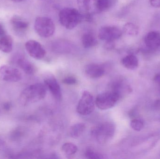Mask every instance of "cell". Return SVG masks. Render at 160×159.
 <instances>
[{
    "instance_id": "9",
    "label": "cell",
    "mask_w": 160,
    "mask_h": 159,
    "mask_svg": "<svg viewBox=\"0 0 160 159\" xmlns=\"http://www.w3.org/2000/svg\"><path fill=\"white\" fill-rule=\"evenodd\" d=\"M26 51L29 55L33 58L42 59L46 55V51L44 47L38 41L30 40L25 45Z\"/></svg>"
},
{
    "instance_id": "7",
    "label": "cell",
    "mask_w": 160,
    "mask_h": 159,
    "mask_svg": "<svg viewBox=\"0 0 160 159\" xmlns=\"http://www.w3.org/2000/svg\"><path fill=\"white\" fill-rule=\"evenodd\" d=\"M123 31L117 26L107 25L100 29L98 37L105 42H113L122 36Z\"/></svg>"
},
{
    "instance_id": "15",
    "label": "cell",
    "mask_w": 160,
    "mask_h": 159,
    "mask_svg": "<svg viewBox=\"0 0 160 159\" xmlns=\"http://www.w3.org/2000/svg\"><path fill=\"white\" fill-rule=\"evenodd\" d=\"M82 42L85 48H91L96 46L98 44V39L92 32L87 31L82 35Z\"/></svg>"
},
{
    "instance_id": "2",
    "label": "cell",
    "mask_w": 160,
    "mask_h": 159,
    "mask_svg": "<svg viewBox=\"0 0 160 159\" xmlns=\"http://www.w3.org/2000/svg\"><path fill=\"white\" fill-rule=\"evenodd\" d=\"M116 127L111 122L100 123L93 127L91 130V135L99 143L105 144L113 137Z\"/></svg>"
},
{
    "instance_id": "25",
    "label": "cell",
    "mask_w": 160,
    "mask_h": 159,
    "mask_svg": "<svg viewBox=\"0 0 160 159\" xmlns=\"http://www.w3.org/2000/svg\"><path fill=\"white\" fill-rule=\"evenodd\" d=\"M77 79L74 77L69 76L65 77L62 80V82L64 84L68 85H74L77 84Z\"/></svg>"
},
{
    "instance_id": "21",
    "label": "cell",
    "mask_w": 160,
    "mask_h": 159,
    "mask_svg": "<svg viewBox=\"0 0 160 159\" xmlns=\"http://www.w3.org/2000/svg\"><path fill=\"white\" fill-rule=\"evenodd\" d=\"M113 4L114 0H98L97 5V13L106 11Z\"/></svg>"
},
{
    "instance_id": "26",
    "label": "cell",
    "mask_w": 160,
    "mask_h": 159,
    "mask_svg": "<svg viewBox=\"0 0 160 159\" xmlns=\"http://www.w3.org/2000/svg\"><path fill=\"white\" fill-rule=\"evenodd\" d=\"M150 4L155 7H160V0H149Z\"/></svg>"
},
{
    "instance_id": "4",
    "label": "cell",
    "mask_w": 160,
    "mask_h": 159,
    "mask_svg": "<svg viewBox=\"0 0 160 159\" xmlns=\"http://www.w3.org/2000/svg\"><path fill=\"white\" fill-rule=\"evenodd\" d=\"M120 98L121 96L118 93L110 91L98 95L95 100V104L100 110H108L114 107Z\"/></svg>"
},
{
    "instance_id": "14",
    "label": "cell",
    "mask_w": 160,
    "mask_h": 159,
    "mask_svg": "<svg viewBox=\"0 0 160 159\" xmlns=\"http://www.w3.org/2000/svg\"><path fill=\"white\" fill-rule=\"evenodd\" d=\"M85 72L88 77L97 78L102 77L105 73L103 67L96 63L88 64L85 68Z\"/></svg>"
},
{
    "instance_id": "19",
    "label": "cell",
    "mask_w": 160,
    "mask_h": 159,
    "mask_svg": "<svg viewBox=\"0 0 160 159\" xmlns=\"http://www.w3.org/2000/svg\"><path fill=\"white\" fill-rule=\"evenodd\" d=\"M85 129V124L82 123H77L70 128L69 131V135L72 138L77 139L82 135Z\"/></svg>"
},
{
    "instance_id": "27",
    "label": "cell",
    "mask_w": 160,
    "mask_h": 159,
    "mask_svg": "<svg viewBox=\"0 0 160 159\" xmlns=\"http://www.w3.org/2000/svg\"><path fill=\"white\" fill-rule=\"evenodd\" d=\"M154 80L155 81V83L158 86V87L159 91L160 93V74H159L156 75L155 76V77H154Z\"/></svg>"
},
{
    "instance_id": "12",
    "label": "cell",
    "mask_w": 160,
    "mask_h": 159,
    "mask_svg": "<svg viewBox=\"0 0 160 159\" xmlns=\"http://www.w3.org/2000/svg\"><path fill=\"white\" fill-rule=\"evenodd\" d=\"M144 43L150 51H160V34L155 31L149 32L145 36Z\"/></svg>"
},
{
    "instance_id": "18",
    "label": "cell",
    "mask_w": 160,
    "mask_h": 159,
    "mask_svg": "<svg viewBox=\"0 0 160 159\" xmlns=\"http://www.w3.org/2000/svg\"><path fill=\"white\" fill-rule=\"evenodd\" d=\"M13 40L9 35H4L0 38V50L6 53H10L13 49Z\"/></svg>"
},
{
    "instance_id": "1",
    "label": "cell",
    "mask_w": 160,
    "mask_h": 159,
    "mask_svg": "<svg viewBox=\"0 0 160 159\" xmlns=\"http://www.w3.org/2000/svg\"><path fill=\"white\" fill-rule=\"evenodd\" d=\"M47 94V88L42 83L32 84L22 91L20 95V102L23 105L35 103L44 99Z\"/></svg>"
},
{
    "instance_id": "31",
    "label": "cell",
    "mask_w": 160,
    "mask_h": 159,
    "mask_svg": "<svg viewBox=\"0 0 160 159\" xmlns=\"http://www.w3.org/2000/svg\"><path fill=\"white\" fill-rule=\"evenodd\" d=\"M13 2H22L24 0H11Z\"/></svg>"
},
{
    "instance_id": "20",
    "label": "cell",
    "mask_w": 160,
    "mask_h": 159,
    "mask_svg": "<svg viewBox=\"0 0 160 159\" xmlns=\"http://www.w3.org/2000/svg\"><path fill=\"white\" fill-rule=\"evenodd\" d=\"M123 32L127 35L135 36L139 34V29L138 26L132 22H128L124 25Z\"/></svg>"
},
{
    "instance_id": "6",
    "label": "cell",
    "mask_w": 160,
    "mask_h": 159,
    "mask_svg": "<svg viewBox=\"0 0 160 159\" xmlns=\"http://www.w3.org/2000/svg\"><path fill=\"white\" fill-rule=\"evenodd\" d=\"M95 105V101L92 94L87 91H84L77 105V112L82 115H90L94 112Z\"/></svg>"
},
{
    "instance_id": "3",
    "label": "cell",
    "mask_w": 160,
    "mask_h": 159,
    "mask_svg": "<svg viewBox=\"0 0 160 159\" xmlns=\"http://www.w3.org/2000/svg\"><path fill=\"white\" fill-rule=\"evenodd\" d=\"M59 21L62 26L68 30H72L83 19L82 14L72 7H66L60 11Z\"/></svg>"
},
{
    "instance_id": "16",
    "label": "cell",
    "mask_w": 160,
    "mask_h": 159,
    "mask_svg": "<svg viewBox=\"0 0 160 159\" xmlns=\"http://www.w3.org/2000/svg\"><path fill=\"white\" fill-rule=\"evenodd\" d=\"M121 63L127 69L133 70L138 68L139 61L135 55L129 54L122 58Z\"/></svg>"
},
{
    "instance_id": "5",
    "label": "cell",
    "mask_w": 160,
    "mask_h": 159,
    "mask_svg": "<svg viewBox=\"0 0 160 159\" xmlns=\"http://www.w3.org/2000/svg\"><path fill=\"white\" fill-rule=\"evenodd\" d=\"M34 29L40 37L48 38L53 35L55 31L54 22L47 17H38L34 22Z\"/></svg>"
},
{
    "instance_id": "17",
    "label": "cell",
    "mask_w": 160,
    "mask_h": 159,
    "mask_svg": "<svg viewBox=\"0 0 160 159\" xmlns=\"http://www.w3.org/2000/svg\"><path fill=\"white\" fill-rule=\"evenodd\" d=\"M10 22H11V26H12L14 30L19 32L25 30L29 26L28 22L22 19L19 16H14L11 18Z\"/></svg>"
},
{
    "instance_id": "11",
    "label": "cell",
    "mask_w": 160,
    "mask_h": 159,
    "mask_svg": "<svg viewBox=\"0 0 160 159\" xmlns=\"http://www.w3.org/2000/svg\"><path fill=\"white\" fill-rule=\"evenodd\" d=\"M98 0H78L79 7L84 12L83 18L89 20L93 14L97 13V5Z\"/></svg>"
},
{
    "instance_id": "8",
    "label": "cell",
    "mask_w": 160,
    "mask_h": 159,
    "mask_svg": "<svg viewBox=\"0 0 160 159\" xmlns=\"http://www.w3.org/2000/svg\"><path fill=\"white\" fill-rule=\"evenodd\" d=\"M21 72L18 68L10 65L0 67V80L8 82H18L22 79Z\"/></svg>"
},
{
    "instance_id": "10",
    "label": "cell",
    "mask_w": 160,
    "mask_h": 159,
    "mask_svg": "<svg viewBox=\"0 0 160 159\" xmlns=\"http://www.w3.org/2000/svg\"><path fill=\"white\" fill-rule=\"evenodd\" d=\"M44 83L52 96L57 100H61L62 98L61 87L53 75L51 73L47 74L44 78Z\"/></svg>"
},
{
    "instance_id": "28",
    "label": "cell",
    "mask_w": 160,
    "mask_h": 159,
    "mask_svg": "<svg viewBox=\"0 0 160 159\" xmlns=\"http://www.w3.org/2000/svg\"><path fill=\"white\" fill-rule=\"evenodd\" d=\"M156 106L157 108L160 109V100L157 101L156 103Z\"/></svg>"
},
{
    "instance_id": "24",
    "label": "cell",
    "mask_w": 160,
    "mask_h": 159,
    "mask_svg": "<svg viewBox=\"0 0 160 159\" xmlns=\"http://www.w3.org/2000/svg\"><path fill=\"white\" fill-rule=\"evenodd\" d=\"M130 126L134 130L140 131L144 127V123L141 119H133L131 121Z\"/></svg>"
},
{
    "instance_id": "22",
    "label": "cell",
    "mask_w": 160,
    "mask_h": 159,
    "mask_svg": "<svg viewBox=\"0 0 160 159\" xmlns=\"http://www.w3.org/2000/svg\"><path fill=\"white\" fill-rule=\"evenodd\" d=\"M62 150L65 155L72 156L77 153L78 148L73 143H66L62 146Z\"/></svg>"
},
{
    "instance_id": "23",
    "label": "cell",
    "mask_w": 160,
    "mask_h": 159,
    "mask_svg": "<svg viewBox=\"0 0 160 159\" xmlns=\"http://www.w3.org/2000/svg\"><path fill=\"white\" fill-rule=\"evenodd\" d=\"M85 156L87 158L89 159L103 158L102 155L90 148L87 149L85 152Z\"/></svg>"
},
{
    "instance_id": "13",
    "label": "cell",
    "mask_w": 160,
    "mask_h": 159,
    "mask_svg": "<svg viewBox=\"0 0 160 159\" xmlns=\"http://www.w3.org/2000/svg\"><path fill=\"white\" fill-rule=\"evenodd\" d=\"M15 62L17 65L27 74L33 75L35 73L36 68L35 65L23 56H17L15 58Z\"/></svg>"
},
{
    "instance_id": "30",
    "label": "cell",
    "mask_w": 160,
    "mask_h": 159,
    "mask_svg": "<svg viewBox=\"0 0 160 159\" xmlns=\"http://www.w3.org/2000/svg\"><path fill=\"white\" fill-rule=\"evenodd\" d=\"M3 33V30L2 27V25L0 24V35Z\"/></svg>"
},
{
    "instance_id": "29",
    "label": "cell",
    "mask_w": 160,
    "mask_h": 159,
    "mask_svg": "<svg viewBox=\"0 0 160 159\" xmlns=\"http://www.w3.org/2000/svg\"><path fill=\"white\" fill-rule=\"evenodd\" d=\"M10 105L8 104H6V105H5L4 107L6 108V110H8L9 108H10Z\"/></svg>"
}]
</instances>
